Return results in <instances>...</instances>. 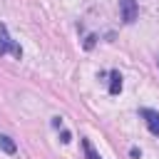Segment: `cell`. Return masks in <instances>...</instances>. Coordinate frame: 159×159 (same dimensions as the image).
I'll use <instances>...</instances> for the list:
<instances>
[{
    "label": "cell",
    "instance_id": "7",
    "mask_svg": "<svg viewBox=\"0 0 159 159\" xmlns=\"http://www.w3.org/2000/svg\"><path fill=\"white\" fill-rule=\"evenodd\" d=\"M94 42H97V35H87V37H84V50H92Z\"/></svg>",
    "mask_w": 159,
    "mask_h": 159
},
{
    "label": "cell",
    "instance_id": "3",
    "mask_svg": "<svg viewBox=\"0 0 159 159\" xmlns=\"http://www.w3.org/2000/svg\"><path fill=\"white\" fill-rule=\"evenodd\" d=\"M139 114L144 117V122H147V129L154 134V137H159V112H154V109H139Z\"/></svg>",
    "mask_w": 159,
    "mask_h": 159
},
{
    "label": "cell",
    "instance_id": "9",
    "mask_svg": "<svg viewBox=\"0 0 159 159\" xmlns=\"http://www.w3.org/2000/svg\"><path fill=\"white\" fill-rule=\"evenodd\" d=\"M50 124H52L55 129H62V119H60V117H52V122H50Z\"/></svg>",
    "mask_w": 159,
    "mask_h": 159
},
{
    "label": "cell",
    "instance_id": "1",
    "mask_svg": "<svg viewBox=\"0 0 159 159\" xmlns=\"http://www.w3.org/2000/svg\"><path fill=\"white\" fill-rule=\"evenodd\" d=\"M7 52H12L17 60L22 57V47H20L17 42H12V37L7 35V27L0 22V57H2V55H7Z\"/></svg>",
    "mask_w": 159,
    "mask_h": 159
},
{
    "label": "cell",
    "instance_id": "8",
    "mask_svg": "<svg viewBox=\"0 0 159 159\" xmlns=\"http://www.w3.org/2000/svg\"><path fill=\"white\" fill-rule=\"evenodd\" d=\"M60 142H65V144H67V142H72V134H70L67 129H62V132H60Z\"/></svg>",
    "mask_w": 159,
    "mask_h": 159
},
{
    "label": "cell",
    "instance_id": "6",
    "mask_svg": "<svg viewBox=\"0 0 159 159\" xmlns=\"http://www.w3.org/2000/svg\"><path fill=\"white\" fill-rule=\"evenodd\" d=\"M82 147H84V154H87V159H99V154L92 149V144H89V139H82Z\"/></svg>",
    "mask_w": 159,
    "mask_h": 159
},
{
    "label": "cell",
    "instance_id": "4",
    "mask_svg": "<svg viewBox=\"0 0 159 159\" xmlns=\"http://www.w3.org/2000/svg\"><path fill=\"white\" fill-rule=\"evenodd\" d=\"M122 92V75L117 70L109 72V94H119Z\"/></svg>",
    "mask_w": 159,
    "mask_h": 159
},
{
    "label": "cell",
    "instance_id": "5",
    "mask_svg": "<svg viewBox=\"0 0 159 159\" xmlns=\"http://www.w3.org/2000/svg\"><path fill=\"white\" fill-rule=\"evenodd\" d=\"M0 149H2L5 154H15V152H17V144H15L7 134H0Z\"/></svg>",
    "mask_w": 159,
    "mask_h": 159
},
{
    "label": "cell",
    "instance_id": "11",
    "mask_svg": "<svg viewBox=\"0 0 159 159\" xmlns=\"http://www.w3.org/2000/svg\"><path fill=\"white\" fill-rule=\"evenodd\" d=\"M157 65H159V60H157Z\"/></svg>",
    "mask_w": 159,
    "mask_h": 159
},
{
    "label": "cell",
    "instance_id": "2",
    "mask_svg": "<svg viewBox=\"0 0 159 159\" xmlns=\"http://www.w3.org/2000/svg\"><path fill=\"white\" fill-rule=\"evenodd\" d=\"M119 10H122V20H124L127 25H132V22L137 20V15H139L137 0H119Z\"/></svg>",
    "mask_w": 159,
    "mask_h": 159
},
{
    "label": "cell",
    "instance_id": "10",
    "mask_svg": "<svg viewBox=\"0 0 159 159\" xmlns=\"http://www.w3.org/2000/svg\"><path fill=\"white\" fill-rule=\"evenodd\" d=\"M129 154H132V157H134V159H139V154H142V152H139V149H137V147H132V149H129Z\"/></svg>",
    "mask_w": 159,
    "mask_h": 159
}]
</instances>
